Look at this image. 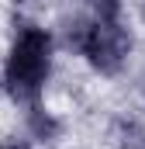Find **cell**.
Returning a JSON list of instances; mask_svg holds the SVG:
<instances>
[{"label":"cell","mask_w":145,"mask_h":149,"mask_svg":"<svg viewBox=\"0 0 145 149\" xmlns=\"http://www.w3.org/2000/svg\"><path fill=\"white\" fill-rule=\"evenodd\" d=\"M0 149H31V146H28V142H3Z\"/></svg>","instance_id":"obj_6"},{"label":"cell","mask_w":145,"mask_h":149,"mask_svg":"<svg viewBox=\"0 0 145 149\" xmlns=\"http://www.w3.org/2000/svg\"><path fill=\"white\" fill-rule=\"evenodd\" d=\"M142 17H145V3H142Z\"/></svg>","instance_id":"obj_9"},{"label":"cell","mask_w":145,"mask_h":149,"mask_svg":"<svg viewBox=\"0 0 145 149\" xmlns=\"http://www.w3.org/2000/svg\"><path fill=\"white\" fill-rule=\"evenodd\" d=\"M128 52H131V35H128V28L121 21H97L93 35H90L86 49H83L90 66L104 76L121 73L124 63H128Z\"/></svg>","instance_id":"obj_2"},{"label":"cell","mask_w":145,"mask_h":149,"mask_svg":"<svg viewBox=\"0 0 145 149\" xmlns=\"http://www.w3.org/2000/svg\"><path fill=\"white\" fill-rule=\"evenodd\" d=\"M28 135L38 142H55L62 135V121L52 111H45L41 104H35V108H28Z\"/></svg>","instance_id":"obj_3"},{"label":"cell","mask_w":145,"mask_h":149,"mask_svg":"<svg viewBox=\"0 0 145 149\" xmlns=\"http://www.w3.org/2000/svg\"><path fill=\"white\" fill-rule=\"evenodd\" d=\"M52 35L38 24L21 21L17 24V38H14V49H10V59H7V94L14 104L21 108H35L38 97H41V87L48 80L52 70Z\"/></svg>","instance_id":"obj_1"},{"label":"cell","mask_w":145,"mask_h":149,"mask_svg":"<svg viewBox=\"0 0 145 149\" xmlns=\"http://www.w3.org/2000/svg\"><path fill=\"white\" fill-rule=\"evenodd\" d=\"M93 24H97V21H90L86 14H72V17H66V21H62V45L83 52L86 42H90V35H93Z\"/></svg>","instance_id":"obj_4"},{"label":"cell","mask_w":145,"mask_h":149,"mask_svg":"<svg viewBox=\"0 0 145 149\" xmlns=\"http://www.w3.org/2000/svg\"><path fill=\"white\" fill-rule=\"evenodd\" d=\"M0 90H7V73H0Z\"/></svg>","instance_id":"obj_8"},{"label":"cell","mask_w":145,"mask_h":149,"mask_svg":"<svg viewBox=\"0 0 145 149\" xmlns=\"http://www.w3.org/2000/svg\"><path fill=\"white\" fill-rule=\"evenodd\" d=\"M97 21H121V0H90Z\"/></svg>","instance_id":"obj_5"},{"label":"cell","mask_w":145,"mask_h":149,"mask_svg":"<svg viewBox=\"0 0 145 149\" xmlns=\"http://www.w3.org/2000/svg\"><path fill=\"white\" fill-rule=\"evenodd\" d=\"M138 94H142V97H145V73L138 76Z\"/></svg>","instance_id":"obj_7"}]
</instances>
